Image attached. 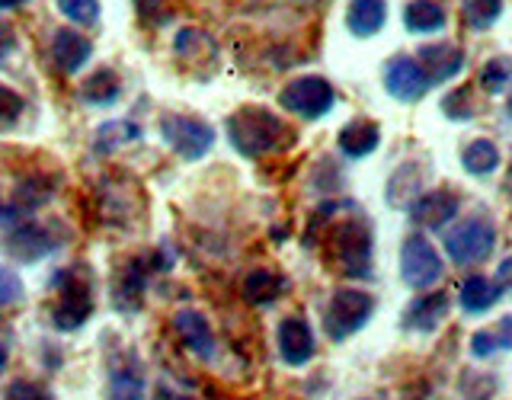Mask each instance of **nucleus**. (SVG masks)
Returning <instances> with one entry per match:
<instances>
[{"label": "nucleus", "instance_id": "24", "mask_svg": "<svg viewBox=\"0 0 512 400\" xmlns=\"http://www.w3.org/2000/svg\"><path fill=\"white\" fill-rule=\"evenodd\" d=\"M461 308L464 311H471V314H480V311H487V308H493L496 301H500V295H503V288H500V282L496 279H487V276H468L461 282Z\"/></svg>", "mask_w": 512, "mask_h": 400}, {"label": "nucleus", "instance_id": "14", "mask_svg": "<svg viewBox=\"0 0 512 400\" xmlns=\"http://www.w3.org/2000/svg\"><path fill=\"white\" fill-rule=\"evenodd\" d=\"M173 330L183 340V346L189 352H196L199 359H212L215 356V333H212V324H208L202 311L180 308L173 314Z\"/></svg>", "mask_w": 512, "mask_h": 400}, {"label": "nucleus", "instance_id": "38", "mask_svg": "<svg viewBox=\"0 0 512 400\" xmlns=\"http://www.w3.org/2000/svg\"><path fill=\"white\" fill-rule=\"evenodd\" d=\"M496 282H500L503 292H509V288H512V256H509V260H503V266H500V279H496Z\"/></svg>", "mask_w": 512, "mask_h": 400}, {"label": "nucleus", "instance_id": "4", "mask_svg": "<svg viewBox=\"0 0 512 400\" xmlns=\"http://www.w3.org/2000/svg\"><path fill=\"white\" fill-rule=\"evenodd\" d=\"M64 240H68V231L61 228V221L23 218L7 231L4 247L16 263H39L45 256H52Z\"/></svg>", "mask_w": 512, "mask_h": 400}, {"label": "nucleus", "instance_id": "18", "mask_svg": "<svg viewBox=\"0 0 512 400\" xmlns=\"http://www.w3.org/2000/svg\"><path fill=\"white\" fill-rule=\"evenodd\" d=\"M448 308H452V298L445 292H432V295H423V298H413L410 308L404 311V327L407 330H420V333H429L436 330Z\"/></svg>", "mask_w": 512, "mask_h": 400}, {"label": "nucleus", "instance_id": "34", "mask_svg": "<svg viewBox=\"0 0 512 400\" xmlns=\"http://www.w3.org/2000/svg\"><path fill=\"white\" fill-rule=\"evenodd\" d=\"M23 279L16 276L13 269H7V266H0V311L4 308H10V304H20L23 301Z\"/></svg>", "mask_w": 512, "mask_h": 400}, {"label": "nucleus", "instance_id": "42", "mask_svg": "<svg viewBox=\"0 0 512 400\" xmlns=\"http://www.w3.org/2000/svg\"><path fill=\"white\" fill-rule=\"evenodd\" d=\"M509 116H512V93H509Z\"/></svg>", "mask_w": 512, "mask_h": 400}, {"label": "nucleus", "instance_id": "31", "mask_svg": "<svg viewBox=\"0 0 512 400\" xmlns=\"http://www.w3.org/2000/svg\"><path fill=\"white\" fill-rule=\"evenodd\" d=\"M58 10L68 16V23H77V26H96L100 23V0H55Z\"/></svg>", "mask_w": 512, "mask_h": 400}, {"label": "nucleus", "instance_id": "11", "mask_svg": "<svg viewBox=\"0 0 512 400\" xmlns=\"http://www.w3.org/2000/svg\"><path fill=\"white\" fill-rule=\"evenodd\" d=\"M458 208H461L458 192L439 186V189L420 192V196L410 202V221L420 224V228H445L448 221H455Z\"/></svg>", "mask_w": 512, "mask_h": 400}, {"label": "nucleus", "instance_id": "21", "mask_svg": "<svg viewBox=\"0 0 512 400\" xmlns=\"http://www.w3.org/2000/svg\"><path fill=\"white\" fill-rule=\"evenodd\" d=\"M144 138V128L132 119H112V122H103L100 128L93 132V151L96 154H112L125 148V144H135Z\"/></svg>", "mask_w": 512, "mask_h": 400}, {"label": "nucleus", "instance_id": "12", "mask_svg": "<svg viewBox=\"0 0 512 400\" xmlns=\"http://www.w3.org/2000/svg\"><path fill=\"white\" fill-rule=\"evenodd\" d=\"M276 346L285 365L301 368L314 359V330L304 317H285L276 330Z\"/></svg>", "mask_w": 512, "mask_h": 400}, {"label": "nucleus", "instance_id": "6", "mask_svg": "<svg viewBox=\"0 0 512 400\" xmlns=\"http://www.w3.org/2000/svg\"><path fill=\"white\" fill-rule=\"evenodd\" d=\"M375 314V298L359 288H340L333 292L327 311H324V327L330 333V340L343 343L352 333H359Z\"/></svg>", "mask_w": 512, "mask_h": 400}, {"label": "nucleus", "instance_id": "40", "mask_svg": "<svg viewBox=\"0 0 512 400\" xmlns=\"http://www.w3.org/2000/svg\"><path fill=\"white\" fill-rule=\"evenodd\" d=\"M26 0H0V10H20Z\"/></svg>", "mask_w": 512, "mask_h": 400}, {"label": "nucleus", "instance_id": "33", "mask_svg": "<svg viewBox=\"0 0 512 400\" xmlns=\"http://www.w3.org/2000/svg\"><path fill=\"white\" fill-rule=\"evenodd\" d=\"M442 112L448 119H455V122H464V119H471L474 116V100H471V90L464 87V90H452L442 100Z\"/></svg>", "mask_w": 512, "mask_h": 400}, {"label": "nucleus", "instance_id": "16", "mask_svg": "<svg viewBox=\"0 0 512 400\" xmlns=\"http://www.w3.org/2000/svg\"><path fill=\"white\" fill-rule=\"evenodd\" d=\"M93 55V45L87 42V36H80L77 29L61 26L52 36V64L61 74H77Z\"/></svg>", "mask_w": 512, "mask_h": 400}, {"label": "nucleus", "instance_id": "2", "mask_svg": "<svg viewBox=\"0 0 512 400\" xmlns=\"http://www.w3.org/2000/svg\"><path fill=\"white\" fill-rule=\"evenodd\" d=\"M372 228L365 218H343L336 221L327 234L330 266L349 279H368L372 276Z\"/></svg>", "mask_w": 512, "mask_h": 400}, {"label": "nucleus", "instance_id": "15", "mask_svg": "<svg viewBox=\"0 0 512 400\" xmlns=\"http://www.w3.org/2000/svg\"><path fill=\"white\" fill-rule=\"evenodd\" d=\"M416 61H420V68L429 77V84H445V80L461 74L464 52L452 42H436V45H423L420 52H416Z\"/></svg>", "mask_w": 512, "mask_h": 400}, {"label": "nucleus", "instance_id": "41", "mask_svg": "<svg viewBox=\"0 0 512 400\" xmlns=\"http://www.w3.org/2000/svg\"><path fill=\"white\" fill-rule=\"evenodd\" d=\"M7 362H10V352H7V346H0V375H4Z\"/></svg>", "mask_w": 512, "mask_h": 400}, {"label": "nucleus", "instance_id": "26", "mask_svg": "<svg viewBox=\"0 0 512 400\" xmlns=\"http://www.w3.org/2000/svg\"><path fill=\"white\" fill-rule=\"evenodd\" d=\"M404 26L410 32H420V36H426V32H439L445 26V10H442V4H436V0H410L404 10Z\"/></svg>", "mask_w": 512, "mask_h": 400}, {"label": "nucleus", "instance_id": "7", "mask_svg": "<svg viewBox=\"0 0 512 400\" xmlns=\"http://www.w3.org/2000/svg\"><path fill=\"white\" fill-rule=\"evenodd\" d=\"M279 103L285 112H292V116L314 122V119H324L336 106V90L330 80L317 74H304V77H295L292 84L279 93Z\"/></svg>", "mask_w": 512, "mask_h": 400}, {"label": "nucleus", "instance_id": "39", "mask_svg": "<svg viewBox=\"0 0 512 400\" xmlns=\"http://www.w3.org/2000/svg\"><path fill=\"white\" fill-rule=\"evenodd\" d=\"M154 400H192V397H186V394H176L173 388H167V384H160L157 388V397Z\"/></svg>", "mask_w": 512, "mask_h": 400}, {"label": "nucleus", "instance_id": "43", "mask_svg": "<svg viewBox=\"0 0 512 400\" xmlns=\"http://www.w3.org/2000/svg\"><path fill=\"white\" fill-rule=\"evenodd\" d=\"M509 180H512V164H509Z\"/></svg>", "mask_w": 512, "mask_h": 400}, {"label": "nucleus", "instance_id": "5", "mask_svg": "<svg viewBox=\"0 0 512 400\" xmlns=\"http://www.w3.org/2000/svg\"><path fill=\"white\" fill-rule=\"evenodd\" d=\"M496 247V228L484 215H471L458 221L452 231L445 234V253L452 256L458 266H477L484 263Z\"/></svg>", "mask_w": 512, "mask_h": 400}, {"label": "nucleus", "instance_id": "35", "mask_svg": "<svg viewBox=\"0 0 512 400\" xmlns=\"http://www.w3.org/2000/svg\"><path fill=\"white\" fill-rule=\"evenodd\" d=\"M7 397L10 400H52V394H48L42 384H36V381H16V384H10Z\"/></svg>", "mask_w": 512, "mask_h": 400}, {"label": "nucleus", "instance_id": "17", "mask_svg": "<svg viewBox=\"0 0 512 400\" xmlns=\"http://www.w3.org/2000/svg\"><path fill=\"white\" fill-rule=\"evenodd\" d=\"M144 388H148V378H144L141 362L125 352L119 359V365L109 368V400H144Z\"/></svg>", "mask_w": 512, "mask_h": 400}, {"label": "nucleus", "instance_id": "3", "mask_svg": "<svg viewBox=\"0 0 512 400\" xmlns=\"http://www.w3.org/2000/svg\"><path fill=\"white\" fill-rule=\"evenodd\" d=\"M93 314V282L84 266L61 269L55 279V301H52V324L61 333L80 330Z\"/></svg>", "mask_w": 512, "mask_h": 400}, {"label": "nucleus", "instance_id": "37", "mask_svg": "<svg viewBox=\"0 0 512 400\" xmlns=\"http://www.w3.org/2000/svg\"><path fill=\"white\" fill-rule=\"evenodd\" d=\"M13 48H16V36H13V29L7 23H0V61H7L13 55Z\"/></svg>", "mask_w": 512, "mask_h": 400}, {"label": "nucleus", "instance_id": "8", "mask_svg": "<svg viewBox=\"0 0 512 400\" xmlns=\"http://www.w3.org/2000/svg\"><path fill=\"white\" fill-rule=\"evenodd\" d=\"M160 138L170 151H176L183 160H202L208 151L215 148L218 132L215 125L196 116H167L160 122Z\"/></svg>", "mask_w": 512, "mask_h": 400}, {"label": "nucleus", "instance_id": "19", "mask_svg": "<svg viewBox=\"0 0 512 400\" xmlns=\"http://www.w3.org/2000/svg\"><path fill=\"white\" fill-rule=\"evenodd\" d=\"M388 23V4L384 0H349L346 26L356 39H372Z\"/></svg>", "mask_w": 512, "mask_h": 400}, {"label": "nucleus", "instance_id": "28", "mask_svg": "<svg viewBox=\"0 0 512 400\" xmlns=\"http://www.w3.org/2000/svg\"><path fill=\"white\" fill-rule=\"evenodd\" d=\"M471 349L474 356H493V352H503V349H512V317H503L500 324L490 327V330H477L471 336Z\"/></svg>", "mask_w": 512, "mask_h": 400}, {"label": "nucleus", "instance_id": "1", "mask_svg": "<svg viewBox=\"0 0 512 400\" xmlns=\"http://www.w3.org/2000/svg\"><path fill=\"white\" fill-rule=\"evenodd\" d=\"M224 135L234 144L237 154L244 157H266L276 154L282 148L295 141L292 128L285 125V119H279L276 112L266 106H244L237 109L234 116L224 122Z\"/></svg>", "mask_w": 512, "mask_h": 400}, {"label": "nucleus", "instance_id": "23", "mask_svg": "<svg viewBox=\"0 0 512 400\" xmlns=\"http://www.w3.org/2000/svg\"><path fill=\"white\" fill-rule=\"evenodd\" d=\"M288 288V279L282 276V272H272V269H253L247 272L244 279V301L247 304H272L282 292Z\"/></svg>", "mask_w": 512, "mask_h": 400}, {"label": "nucleus", "instance_id": "27", "mask_svg": "<svg viewBox=\"0 0 512 400\" xmlns=\"http://www.w3.org/2000/svg\"><path fill=\"white\" fill-rule=\"evenodd\" d=\"M461 164L471 176H487L500 167V148L490 138H477L461 151Z\"/></svg>", "mask_w": 512, "mask_h": 400}, {"label": "nucleus", "instance_id": "25", "mask_svg": "<svg viewBox=\"0 0 512 400\" xmlns=\"http://www.w3.org/2000/svg\"><path fill=\"white\" fill-rule=\"evenodd\" d=\"M80 96H84L90 106H112L122 96V80L112 68H100L84 80Z\"/></svg>", "mask_w": 512, "mask_h": 400}, {"label": "nucleus", "instance_id": "29", "mask_svg": "<svg viewBox=\"0 0 512 400\" xmlns=\"http://www.w3.org/2000/svg\"><path fill=\"white\" fill-rule=\"evenodd\" d=\"M503 13V0H461V16L471 29H490Z\"/></svg>", "mask_w": 512, "mask_h": 400}, {"label": "nucleus", "instance_id": "22", "mask_svg": "<svg viewBox=\"0 0 512 400\" xmlns=\"http://www.w3.org/2000/svg\"><path fill=\"white\" fill-rule=\"evenodd\" d=\"M173 52L176 58H183L186 64H202V61H212L218 55V45L208 32L196 29V26H186L176 32L173 39Z\"/></svg>", "mask_w": 512, "mask_h": 400}, {"label": "nucleus", "instance_id": "20", "mask_svg": "<svg viewBox=\"0 0 512 400\" xmlns=\"http://www.w3.org/2000/svg\"><path fill=\"white\" fill-rule=\"evenodd\" d=\"M336 144H340V151L346 157H368L378 144H381V128L378 122L372 119H352L340 128V138H336Z\"/></svg>", "mask_w": 512, "mask_h": 400}, {"label": "nucleus", "instance_id": "30", "mask_svg": "<svg viewBox=\"0 0 512 400\" xmlns=\"http://www.w3.org/2000/svg\"><path fill=\"white\" fill-rule=\"evenodd\" d=\"M512 84V58L509 55H496L484 64L480 71V87L487 93H503Z\"/></svg>", "mask_w": 512, "mask_h": 400}, {"label": "nucleus", "instance_id": "13", "mask_svg": "<svg viewBox=\"0 0 512 400\" xmlns=\"http://www.w3.org/2000/svg\"><path fill=\"white\" fill-rule=\"evenodd\" d=\"M144 285H148V263H144V256H132V260L116 272L112 304L125 314H135L144 304Z\"/></svg>", "mask_w": 512, "mask_h": 400}, {"label": "nucleus", "instance_id": "32", "mask_svg": "<svg viewBox=\"0 0 512 400\" xmlns=\"http://www.w3.org/2000/svg\"><path fill=\"white\" fill-rule=\"evenodd\" d=\"M23 109H26L23 96L16 93L13 87L0 84V132H4V128H13L16 122H20Z\"/></svg>", "mask_w": 512, "mask_h": 400}, {"label": "nucleus", "instance_id": "36", "mask_svg": "<svg viewBox=\"0 0 512 400\" xmlns=\"http://www.w3.org/2000/svg\"><path fill=\"white\" fill-rule=\"evenodd\" d=\"M170 0H135V10L141 16V23H164Z\"/></svg>", "mask_w": 512, "mask_h": 400}, {"label": "nucleus", "instance_id": "9", "mask_svg": "<svg viewBox=\"0 0 512 400\" xmlns=\"http://www.w3.org/2000/svg\"><path fill=\"white\" fill-rule=\"evenodd\" d=\"M442 272H445V263L439 250L429 244V237L410 234L404 240V247H400V276H404V282L423 292V288L436 285L442 279Z\"/></svg>", "mask_w": 512, "mask_h": 400}, {"label": "nucleus", "instance_id": "10", "mask_svg": "<svg viewBox=\"0 0 512 400\" xmlns=\"http://www.w3.org/2000/svg\"><path fill=\"white\" fill-rule=\"evenodd\" d=\"M384 87L400 103H416L423 100L426 90L432 87L429 77L423 74L420 61L410 55H394L388 64H384Z\"/></svg>", "mask_w": 512, "mask_h": 400}]
</instances>
